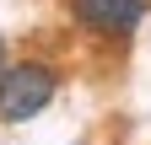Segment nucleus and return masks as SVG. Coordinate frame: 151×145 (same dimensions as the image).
Returning <instances> with one entry per match:
<instances>
[{"label": "nucleus", "mask_w": 151, "mask_h": 145, "mask_svg": "<svg viewBox=\"0 0 151 145\" xmlns=\"http://www.w3.org/2000/svg\"><path fill=\"white\" fill-rule=\"evenodd\" d=\"M60 97V75L43 59H22L0 70V124H27Z\"/></svg>", "instance_id": "obj_1"}, {"label": "nucleus", "mask_w": 151, "mask_h": 145, "mask_svg": "<svg viewBox=\"0 0 151 145\" xmlns=\"http://www.w3.org/2000/svg\"><path fill=\"white\" fill-rule=\"evenodd\" d=\"M146 6L151 0H70V16L97 38H129L146 22Z\"/></svg>", "instance_id": "obj_2"}, {"label": "nucleus", "mask_w": 151, "mask_h": 145, "mask_svg": "<svg viewBox=\"0 0 151 145\" xmlns=\"http://www.w3.org/2000/svg\"><path fill=\"white\" fill-rule=\"evenodd\" d=\"M6 65H11V54H6V38H0V70H6Z\"/></svg>", "instance_id": "obj_3"}]
</instances>
